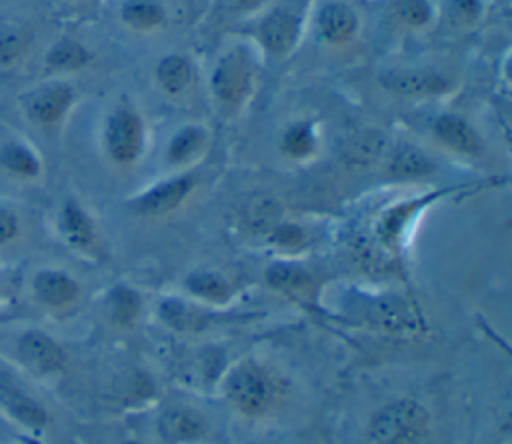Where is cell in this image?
<instances>
[{
  "label": "cell",
  "mask_w": 512,
  "mask_h": 444,
  "mask_svg": "<svg viewBox=\"0 0 512 444\" xmlns=\"http://www.w3.org/2000/svg\"><path fill=\"white\" fill-rule=\"evenodd\" d=\"M204 142H206V132L200 126H184L172 136L166 158L170 164L188 162L192 156H196L202 150Z\"/></svg>",
  "instance_id": "484cf974"
},
{
  "label": "cell",
  "mask_w": 512,
  "mask_h": 444,
  "mask_svg": "<svg viewBox=\"0 0 512 444\" xmlns=\"http://www.w3.org/2000/svg\"><path fill=\"white\" fill-rule=\"evenodd\" d=\"M18 218L16 214L6 208V206H0V246L12 242L16 236H18Z\"/></svg>",
  "instance_id": "836d02e7"
},
{
  "label": "cell",
  "mask_w": 512,
  "mask_h": 444,
  "mask_svg": "<svg viewBox=\"0 0 512 444\" xmlns=\"http://www.w3.org/2000/svg\"><path fill=\"white\" fill-rule=\"evenodd\" d=\"M186 288L190 294L208 300V302H224L230 296V284L224 276L212 270H196L186 278Z\"/></svg>",
  "instance_id": "d4e9b609"
},
{
  "label": "cell",
  "mask_w": 512,
  "mask_h": 444,
  "mask_svg": "<svg viewBox=\"0 0 512 444\" xmlns=\"http://www.w3.org/2000/svg\"><path fill=\"white\" fill-rule=\"evenodd\" d=\"M32 290L42 304L52 308L72 304L80 294L78 282L70 274L56 268L38 270L32 278Z\"/></svg>",
  "instance_id": "8fae6325"
},
{
  "label": "cell",
  "mask_w": 512,
  "mask_h": 444,
  "mask_svg": "<svg viewBox=\"0 0 512 444\" xmlns=\"http://www.w3.org/2000/svg\"><path fill=\"white\" fill-rule=\"evenodd\" d=\"M452 12L456 18H460L462 22H472L480 16L482 12V4L480 0H452Z\"/></svg>",
  "instance_id": "e575fe53"
},
{
  "label": "cell",
  "mask_w": 512,
  "mask_h": 444,
  "mask_svg": "<svg viewBox=\"0 0 512 444\" xmlns=\"http://www.w3.org/2000/svg\"><path fill=\"white\" fill-rule=\"evenodd\" d=\"M60 232L68 244L82 250L92 248L96 242V230L90 216L74 200H68L60 210Z\"/></svg>",
  "instance_id": "e0dca14e"
},
{
  "label": "cell",
  "mask_w": 512,
  "mask_h": 444,
  "mask_svg": "<svg viewBox=\"0 0 512 444\" xmlns=\"http://www.w3.org/2000/svg\"><path fill=\"white\" fill-rule=\"evenodd\" d=\"M428 200H410L404 204H396L390 210H386L376 226V234L388 248H396L398 240L408 224V220L426 204Z\"/></svg>",
  "instance_id": "ac0fdd59"
},
{
  "label": "cell",
  "mask_w": 512,
  "mask_h": 444,
  "mask_svg": "<svg viewBox=\"0 0 512 444\" xmlns=\"http://www.w3.org/2000/svg\"><path fill=\"white\" fill-rule=\"evenodd\" d=\"M434 136L440 144L446 148H452L454 152L476 156L482 152V138L474 130L470 122H466L462 116L456 114H442L434 120Z\"/></svg>",
  "instance_id": "30bf717a"
},
{
  "label": "cell",
  "mask_w": 512,
  "mask_h": 444,
  "mask_svg": "<svg viewBox=\"0 0 512 444\" xmlns=\"http://www.w3.org/2000/svg\"><path fill=\"white\" fill-rule=\"evenodd\" d=\"M144 142L140 116L130 106H118L104 126V146L112 162L130 166L138 160Z\"/></svg>",
  "instance_id": "3957f363"
},
{
  "label": "cell",
  "mask_w": 512,
  "mask_h": 444,
  "mask_svg": "<svg viewBox=\"0 0 512 444\" xmlns=\"http://www.w3.org/2000/svg\"><path fill=\"white\" fill-rule=\"evenodd\" d=\"M358 20L354 10L344 4H326L318 14V34L332 46H340L352 40Z\"/></svg>",
  "instance_id": "2e32d148"
},
{
  "label": "cell",
  "mask_w": 512,
  "mask_h": 444,
  "mask_svg": "<svg viewBox=\"0 0 512 444\" xmlns=\"http://www.w3.org/2000/svg\"><path fill=\"white\" fill-rule=\"evenodd\" d=\"M384 150H386V138L374 130H368V132H360L348 142L346 158L354 166H372L374 162L380 160Z\"/></svg>",
  "instance_id": "cb8c5ba5"
},
{
  "label": "cell",
  "mask_w": 512,
  "mask_h": 444,
  "mask_svg": "<svg viewBox=\"0 0 512 444\" xmlns=\"http://www.w3.org/2000/svg\"><path fill=\"white\" fill-rule=\"evenodd\" d=\"M192 186H194V180L188 176H178L162 184H156L148 192L136 198L134 210L144 216H160V214L172 212L184 202Z\"/></svg>",
  "instance_id": "9c48e42d"
},
{
  "label": "cell",
  "mask_w": 512,
  "mask_h": 444,
  "mask_svg": "<svg viewBox=\"0 0 512 444\" xmlns=\"http://www.w3.org/2000/svg\"><path fill=\"white\" fill-rule=\"evenodd\" d=\"M122 22L138 32H148L164 22V6L158 0H126L120 10Z\"/></svg>",
  "instance_id": "7402d4cb"
},
{
  "label": "cell",
  "mask_w": 512,
  "mask_h": 444,
  "mask_svg": "<svg viewBox=\"0 0 512 444\" xmlns=\"http://www.w3.org/2000/svg\"><path fill=\"white\" fill-rule=\"evenodd\" d=\"M300 26V12L290 6H280L260 22V42L270 54H286L296 46Z\"/></svg>",
  "instance_id": "8992f818"
},
{
  "label": "cell",
  "mask_w": 512,
  "mask_h": 444,
  "mask_svg": "<svg viewBox=\"0 0 512 444\" xmlns=\"http://www.w3.org/2000/svg\"><path fill=\"white\" fill-rule=\"evenodd\" d=\"M126 444H138V442H126Z\"/></svg>",
  "instance_id": "8d00e7d4"
},
{
  "label": "cell",
  "mask_w": 512,
  "mask_h": 444,
  "mask_svg": "<svg viewBox=\"0 0 512 444\" xmlns=\"http://www.w3.org/2000/svg\"><path fill=\"white\" fill-rule=\"evenodd\" d=\"M316 138L310 122H294L282 136V152L290 158H306L314 152Z\"/></svg>",
  "instance_id": "f546056e"
},
{
  "label": "cell",
  "mask_w": 512,
  "mask_h": 444,
  "mask_svg": "<svg viewBox=\"0 0 512 444\" xmlns=\"http://www.w3.org/2000/svg\"><path fill=\"white\" fill-rule=\"evenodd\" d=\"M32 34L22 24L0 26V64H14L30 46Z\"/></svg>",
  "instance_id": "f1b7e54d"
},
{
  "label": "cell",
  "mask_w": 512,
  "mask_h": 444,
  "mask_svg": "<svg viewBox=\"0 0 512 444\" xmlns=\"http://www.w3.org/2000/svg\"><path fill=\"white\" fill-rule=\"evenodd\" d=\"M252 78L254 68L248 52L242 48H234L218 60L212 72V94L222 106L234 108L242 104L244 98L250 94Z\"/></svg>",
  "instance_id": "7a4b0ae2"
},
{
  "label": "cell",
  "mask_w": 512,
  "mask_h": 444,
  "mask_svg": "<svg viewBox=\"0 0 512 444\" xmlns=\"http://www.w3.org/2000/svg\"><path fill=\"white\" fill-rule=\"evenodd\" d=\"M266 282L286 296L304 300H308L316 288L314 276L306 268L292 262H276L268 266Z\"/></svg>",
  "instance_id": "9a60e30c"
},
{
  "label": "cell",
  "mask_w": 512,
  "mask_h": 444,
  "mask_svg": "<svg viewBox=\"0 0 512 444\" xmlns=\"http://www.w3.org/2000/svg\"><path fill=\"white\" fill-rule=\"evenodd\" d=\"M160 318L174 330L196 332L206 324V316L184 300H164L160 304Z\"/></svg>",
  "instance_id": "603a6c76"
},
{
  "label": "cell",
  "mask_w": 512,
  "mask_h": 444,
  "mask_svg": "<svg viewBox=\"0 0 512 444\" xmlns=\"http://www.w3.org/2000/svg\"><path fill=\"white\" fill-rule=\"evenodd\" d=\"M228 396L240 412L258 416L272 404V386L260 368L242 364L228 376Z\"/></svg>",
  "instance_id": "5b68a950"
},
{
  "label": "cell",
  "mask_w": 512,
  "mask_h": 444,
  "mask_svg": "<svg viewBox=\"0 0 512 444\" xmlns=\"http://www.w3.org/2000/svg\"><path fill=\"white\" fill-rule=\"evenodd\" d=\"M110 308H112V318L118 324H132L140 310V298L132 288L116 286L110 294Z\"/></svg>",
  "instance_id": "4dcf8cb0"
},
{
  "label": "cell",
  "mask_w": 512,
  "mask_h": 444,
  "mask_svg": "<svg viewBox=\"0 0 512 444\" xmlns=\"http://www.w3.org/2000/svg\"><path fill=\"white\" fill-rule=\"evenodd\" d=\"M0 164L4 170L20 178H36L42 170L36 152L20 140H10L0 148Z\"/></svg>",
  "instance_id": "44dd1931"
},
{
  "label": "cell",
  "mask_w": 512,
  "mask_h": 444,
  "mask_svg": "<svg viewBox=\"0 0 512 444\" xmlns=\"http://www.w3.org/2000/svg\"><path fill=\"white\" fill-rule=\"evenodd\" d=\"M390 172L400 178H418L432 172V162L412 146H402L390 158Z\"/></svg>",
  "instance_id": "83f0119b"
},
{
  "label": "cell",
  "mask_w": 512,
  "mask_h": 444,
  "mask_svg": "<svg viewBox=\"0 0 512 444\" xmlns=\"http://www.w3.org/2000/svg\"><path fill=\"white\" fill-rule=\"evenodd\" d=\"M44 60L50 70L72 72V70H78V68H84L86 64H90L92 54L80 42H76L72 38H62L48 48Z\"/></svg>",
  "instance_id": "ffe728a7"
},
{
  "label": "cell",
  "mask_w": 512,
  "mask_h": 444,
  "mask_svg": "<svg viewBox=\"0 0 512 444\" xmlns=\"http://www.w3.org/2000/svg\"><path fill=\"white\" fill-rule=\"evenodd\" d=\"M368 318L370 322L378 324L388 332H412L418 328V318L414 310L408 306V302L396 296L372 300L368 308Z\"/></svg>",
  "instance_id": "4fadbf2b"
},
{
  "label": "cell",
  "mask_w": 512,
  "mask_h": 444,
  "mask_svg": "<svg viewBox=\"0 0 512 444\" xmlns=\"http://www.w3.org/2000/svg\"><path fill=\"white\" fill-rule=\"evenodd\" d=\"M160 432L170 442H196L208 432L204 416L192 408H172L160 416Z\"/></svg>",
  "instance_id": "5bb4252c"
},
{
  "label": "cell",
  "mask_w": 512,
  "mask_h": 444,
  "mask_svg": "<svg viewBox=\"0 0 512 444\" xmlns=\"http://www.w3.org/2000/svg\"><path fill=\"white\" fill-rule=\"evenodd\" d=\"M18 356L36 374H52L64 364L62 348L40 330H28L20 336Z\"/></svg>",
  "instance_id": "52a82bcc"
},
{
  "label": "cell",
  "mask_w": 512,
  "mask_h": 444,
  "mask_svg": "<svg viewBox=\"0 0 512 444\" xmlns=\"http://www.w3.org/2000/svg\"><path fill=\"white\" fill-rule=\"evenodd\" d=\"M74 98L76 92L68 82H46L22 96V108L34 124L52 128L64 120Z\"/></svg>",
  "instance_id": "277c9868"
},
{
  "label": "cell",
  "mask_w": 512,
  "mask_h": 444,
  "mask_svg": "<svg viewBox=\"0 0 512 444\" xmlns=\"http://www.w3.org/2000/svg\"><path fill=\"white\" fill-rule=\"evenodd\" d=\"M264 0H238V8L242 10H252L256 6H260Z\"/></svg>",
  "instance_id": "d590c367"
},
{
  "label": "cell",
  "mask_w": 512,
  "mask_h": 444,
  "mask_svg": "<svg viewBox=\"0 0 512 444\" xmlns=\"http://www.w3.org/2000/svg\"><path fill=\"white\" fill-rule=\"evenodd\" d=\"M194 78L192 64L186 56L180 54H168L164 56L156 66V80L168 94L176 96L182 94Z\"/></svg>",
  "instance_id": "d6986e66"
},
{
  "label": "cell",
  "mask_w": 512,
  "mask_h": 444,
  "mask_svg": "<svg viewBox=\"0 0 512 444\" xmlns=\"http://www.w3.org/2000/svg\"><path fill=\"white\" fill-rule=\"evenodd\" d=\"M382 84L402 96H440L450 90V80L436 70H394L382 76Z\"/></svg>",
  "instance_id": "ba28073f"
},
{
  "label": "cell",
  "mask_w": 512,
  "mask_h": 444,
  "mask_svg": "<svg viewBox=\"0 0 512 444\" xmlns=\"http://www.w3.org/2000/svg\"><path fill=\"white\" fill-rule=\"evenodd\" d=\"M270 236H272V242L282 246V248H298L306 240L304 230L300 226H296V224H278L270 232Z\"/></svg>",
  "instance_id": "d6a6232c"
},
{
  "label": "cell",
  "mask_w": 512,
  "mask_h": 444,
  "mask_svg": "<svg viewBox=\"0 0 512 444\" xmlns=\"http://www.w3.org/2000/svg\"><path fill=\"white\" fill-rule=\"evenodd\" d=\"M392 14L398 22L410 28H420L430 22L432 6L428 4V0H396L392 6Z\"/></svg>",
  "instance_id": "1f68e13d"
},
{
  "label": "cell",
  "mask_w": 512,
  "mask_h": 444,
  "mask_svg": "<svg viewBox=\"0 0 512 444\" xmlns=\"http://www.w3.org/2000/svg\"><path fill=\"white\" fill-rule=\"evenodd\" d=\"M246 224L252 232L270 234L280 224V204L270 196H256L246 206Z\"/></svg>",
  "instance_id": "4316f807"
},
{
  "label": "cell",
  "mask_w": 512,
  "mask_h": 444,
  "mask_svg": "<svg viewBox=\"0 0 512 444\" xmlns=\"http://www.w3.org/2000/svg\"><path fill=\"white\" fill-rule=\"evenodd\" d=\"M426 432L428 416L410 400L384 406L370 422V438L374 444H422Z\"/></svg>",
  "instance_id": "6da1fadb"
},
{
  "label": "cell",
  "mask_w": 512,
  "mask_h": 444,
  "mask_svg": "<svg viewBox=\"0 0 512 444\" xmlns=\"http://www.w3.org/2000/svg\"><path fill=\"white\" fill-rule=\"evenodd\" d=\"M0 402L14 420L28 428H42L48 422L46 410L12 380H0Z\"/></svg>",
  "instance_id": "7c38bea8"
}]
</instances>
